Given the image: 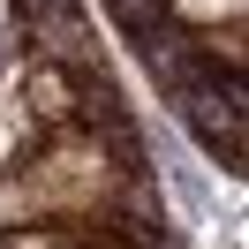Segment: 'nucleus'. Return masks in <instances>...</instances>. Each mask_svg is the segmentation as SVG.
Masks as SVG:
<instances>
[{"mask_svg":"<svg viewBox=\"0 0 249 249\" xmlns=\"http://www.w3.org/2000/svg\"><path fill=\"white\" fill-rule=\"evenodd\" d=\"M106 8H113V23H121V31H143V23H159V16H166L159 0H106Z\"/></svg>","mask_w":249,"mask_h":249,"instance_id":"6e6552de","label":"nucleus"},{"mask_svg":"<svg viewBox=\"0 0 249 249\" xmlns=\"http://www.w3.org/2000/svg\"><path fill=\"white\" fill-rule=\"evenodd\" d=\"M23 113H31V128H76V68L61 61H31L23 53Z\"/></svg>","mask_w":249,"mask_h":249,"instance_id":"39448f33","label":"nucleus"},{"mask_svg":"<svg viewBox=\"0 0 249 249\" xmlns=\"http://www.w3.org/2000/svg\"><path fill=\"white\" fill-rule=\"evenodd\" d=\"M16 196H23V227L31 219H68V212H98V204L113 196V181H121L128 166H113L106 143L91 136V128H53L46 143H38L31 159H16Z\"/></svg>","mask_w":249,"mask_h":249,"instance_id":"f257e3e1","label":"nucleus"},{"mask_svg":"<svg viewBox=\"0 0 249 249\" xmlns=\"http://www.w3.org/2000/svg\"><path fill=\"white\" fill-rule=\"evenodd\" d=\"M174 113L204 143V159H219L227 174H242V76H204L196 91L174 98Z\"/></svg>","mask_w":249,"mask_h":249,"instance_id":"f03ea898","label":"nucleus"},{"mask_svg":"<svg viewBox=\"0 0 249 249\" xmlns=\"http://www.w3.org/2000/svg\"><path fill=\"white\" fill-rule=\"evenodd\" d=\"M136 38V53H143V68H151V83H159V98H181V91H196L204 76H212V68H204V53H196V38L181 31V23H143V31H128Z\"/></svg>","mask_w":249,"mask_h":249,"instance_id":"7ed1b4c3","label":"nucleus"},{"mask_svg":"<svg viewBox=\"0 0 249 249\" xmlns=\"http://www.w3.org/2000/svg\"><path fill=\"white\" fill-rule=\"evenodd\" d=\"M196 53H204V68H212V76H242L249 68V23L242 16H227V23H196Z\"/></svg>","mask_w":249,"mask_h":249,"instance_id":"423d86ee","label":"nucleus"},{"mask_svg":"<svg viewBox=\"0 0 249 249\" xmlns=\"http://www.w3.org/2000/svg\"><path fill=\"white\" fill-rule=\"evenodd\" d=\"M159 8H166V23L196 31V23H227V16H242L249 0H159Z\"/></svg>","mask_w":249,"mask_h":249,"instance_id":"0eeeda50","label":"nucleus"},{"mask_svg":"<svg viewBox=\"0 0 249 249\" xmlns=\"http://www.w3.org/2000/svg\"><path fill=\"white\" fill-rule=\"evenodd\" d=\"M31 61H61V68H98V46H91V23H83L76 0H53L31 16Z\"/></svg>","mask_w":249,"mask_h":249,"instance_id":"20e7f679","label":"nucleus"}]
</instances>
